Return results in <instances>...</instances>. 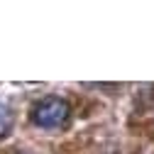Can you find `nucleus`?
<instances>
[{"label": "nucleus", "mask_w": 154, "mask_h": 154, "mask_svg": "<svg viewBox=\"0 0 154 154\" xmlns=\"http://www.w3.org/2000/svg\"><path fill=\"white\" fill-rule=\"evenodd\" d=\"M12 127V112L8 105H0V137H5Z\"/></svg>", "instance_id": "f03ea898"}, {"label": "nucleus", "mask_w": 154, "mask_h": 154, "mask_svg": "<svg viewBox=\"0 0 154 154\" xmlns=\"http://www.w3.org/2000/svg\"><path fill=\"white\" fill-rule=\"evenodd\" d=\"M32 120L39 125V127H47V130L61 127V125L69 120V103H66L64 98H56V95L42 98L39 103L34 105Z\"/></svg>", "instance_id": "f257e3e1"}]
</instances>
